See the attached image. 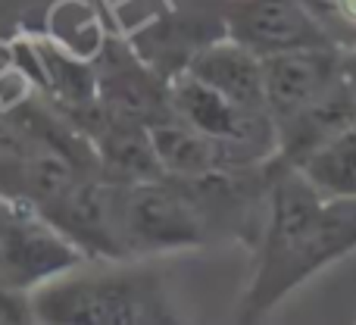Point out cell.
<instances>
[{"label":"cell","mask_w":356,"mask_h":325,"mask_svg":"<svg viewBox=\"0 0 356 325\" xmlns=\"http://www.w3.org/2000/svg\"><path fill=\"white\" fill-rule=\"evenodd\" d=\"M29 316L50 325H175L181 322L154 266L63 272L25 294Z\"/></svg>","instance_id":"obj_1"},{"label":"cell","mask_w":356,"mask_h":325,"mask_svg":"<svg viewBox=\"0 0 356 325\" xmlns=\"http://www.w3.org/2000/svg\"><path fill=\"white\" fill-rule=\"evenodd\" d=\"M356 251V197H322L319 213L284 247L278 260L253 266L250 285L238 303L241 322H259L291 291L319 276L325 266Z\"/></svg>","instance_id":"obj_2"},{"label":"cell","mask_w":356,"mask_h":325,"mask_svg":"<svg viewBox=\"0 0 356 325\" xmlns=\"http://www.w3.org/2000/svg\"><path fill=\"white\" fill-rule=\"evenodd\" d=\"M116 225L125 253H166L207 241V209L194 194L163 175L116 184Z\"/></svg>","instance_id":"obj_3"},{"label":"cell","mask_w":356,"mask_h":325,"mask_svg":"<svg viewBox=\"0 0 356 325\" xmlns=\"http://www.w3.org/2000/svg\"><path fill=\"white\" fill-rule=\"evenodd\" d=\"M85 253L44 216L19 203L0 222V288L29 294L38 285L72 272L85 263Z\"/></svg>","instance_id":"obj_4"},{"label":"cell","mask_w":356,"mask_h":325,"mask_svg":"<svg viewBox=\"0 0 356 325\" xmlns=\"http://www.w3.org/2000/svg\"><path fill=\"white\" fill-rule=\"evenodd\" d=\"M38 216L60 228L88 260H106V263L129 260L116 225V184L106 182L100 172L81 175L66 194L56 197Z\"/></svg>","instance_id":"obj_5"},{"label":"cell","mask_w":356,"mask_h":325,"mask_svg":"<svg viewBox=\"0 0 356 325\" xmlns=\"http://www.w3.org/2000/svg\"><path fill=\"white\" fill-rule=\"evenodd\" d=\"M222 29L257 56L297 47H334L332 35L297 0H228Z\"/></svg>","instance_id":"obj_6"},{"label":"cell","mask_w":356,"mask_h":325,"mask_svg":"<svg viewBox=\"0 0 356 325\" xmlns=\"http://www.w3.org/2000/svg\"><path fill=\"white\" fill-rule=\"evenodd\" d=\"M263 104L272 125L294 116L341 79L334 47H297L259 56Z\"/></svg>","instance_id":"obj_7"},{"label":"cell","mask_w":356,"mask_h":325,"mask_svg":"<svg viewBox=\"0 0 356 325\" xmlns=\"http://www.w3.org/2000/svg\"><path fill=\"white\" fill-rule=\"evenodd\" d=\"M194 79L219 91L241 110L266 113L263 104V79H259V56L247 50L244 44L232 41V38H209L207 44L188 54L184 66Z\"/></svg>","instance_id":"obj_8"},{"label":"cell","mask_w":356,"mask_h":325,"mask_svg":"<svg viewBox=\"0 0 356 325\" xmlns=\"http://www.w3.org/2000/svg\"><path fill=\"white\" fill-rule=\"evenodd\" d=\"M356 122V104L344 81H334L322 97L297 110L294 116L275 122V157L284 166H297L307 154H313L319 144H325L332 135Z\"/></svg>","instance_id":"obj_9"},{"label":"cell","mask_w":356,"mask_h":325,"mask_svg":"<svg viewBox=\"0 0 356 325\" xmlns=\"http://www.w3.org/2000/svg\"><path fill=\"white\" fill-rule=\"evenodd\" d=\"M154 150L160 157V166L169 178H209L216 172H222L225 166H232L228 148L216 138L197 132L194 125L181 122L178 116H166L160 122L147 125Z\"/></svg>","instance_id":"obj_10"},{"label":"cell","mask_w":356,"mask_h":325,"mask_svg":"<svg viewBox=\"0 0 356 325\" xmlns=\"http://www.w3.org/2000/svg\"><path fill=\"white\" fill-rule=\"evenodd\" d=\"M322 197H356V122L294 166Z\"/></svg>","instance_id":"obj_11"},{"label":"cell","mask_w":356,"mask_h":325,"mask_svg":"<svg viewBox=\"0 0 356 325\" xmlns=\"http://www.w3.org/2000/svg\"><path fill=\"white\" fill-rule=\"evenodd\" d=\"M22 294H13V291L0 288V322H25L29 316V301H19Z\"/></svg>","instance_id":"obj_12"},{"label":"cell","mask_w":356,"mask_h":325,"mask_svg":"<svg viewBox=\"0 0 356 325\" xmlns=\"http://www.w3.org/2000/svg\"><path fill=\"white\" fill-rule=\"evenodd\" d=\"M338 69H341V81H344V88L350 91V97L356 104V47L338 56Z\"/></svg>","instance_id":"obj_13"},{"label":"cell","mask_w":356,"mask_h":325,"mask_svg":"<svg viewBox=\"0 0 356 325\" xmlns=\"http://www.w3.org/2000/svg\"><path fill=\"white\" fill-rule=\"evenodd\" d=\"M338 25H353L356 29V0H334Z\"/></svg>","instance_id":"obj_14"},{"label":"cell","mask_w":356,"mask_h":325,"mask_svg":"<svg viewBox=\"0 0 356 325\" xmlns=\"http://www.w3.org/2000/svg\"><path fill=\"white\" fill-rule=\"evenodd\" d=\"M16 207H19V203H13V200H6V197H0V222H3ZM22 207H25V203H22Z\"/></svg>","instance_id":"obj_15"}]
</instances>
